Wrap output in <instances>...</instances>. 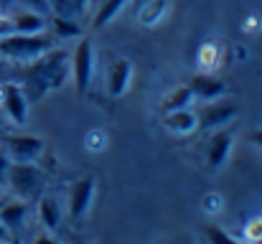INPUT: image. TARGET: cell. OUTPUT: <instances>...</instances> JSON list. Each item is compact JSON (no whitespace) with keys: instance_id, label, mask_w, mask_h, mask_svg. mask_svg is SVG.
Returning a JSON list of instances; mask_svg holds the SVG:
<instances>
[{"instance_id":"cell-1","label":"cell","mask_w":262,"mask_h":244,"mask_svg":"<svg viewBox=\"0 0 262 244\" xmlns=\"http://www.w3.org/2000/svg\"><path fill=\"white\" fill-rule=\"evenodd\" d=\"M67 74H69V66H67V51H54V49H49V51H43L36 61H33V66L26 72V99L28 102H38L49 89H54V86H61L64 79H67Z\"/></svg>"},{"instance_id":"cell-2","label":"cell","mask_w":262,"mask_h":244,"mask_svg":"<svg viewBox=\"0 0 262 244\" xmlns=\"http://www.w3.org/2000/svg\"><path fill=\"white\" fill-rule=\"evenodd\" d=\"M54 49V36L49 33H8L0 36V54L8 59H38L43 51Z\"/></svg>"},{"instance_id":"cell-3","label":"cell","mask_w":262,"mask_h":244,"mask_svg":"<svg viewBox=\"0 0 262 244\" xmlns=\"http://www.w3.org/2000/svg\"><path fill=\"white\" fill-rule=\"evenodd\" d=\"M8 175V183L13 188V193H18L20 198H33V196H41L43 191V173L33 165V163H13L8 165L5 170Z\"/></svg>"},{"instance_id":"cell-4","label":"cell","mask_w":262,"mask_h":244,"mask_svg":"<svg viewBox=\"0 0 262 244\" xmlns=\"http://www.w3.org/2000/svg\"><path fill=\"white\" fill-rule=\"evenodd\" d=\"M3 145H5V156L13 163H33L43 153V140L36 135H8Z\"/></svg>"},{"instance_id":"cell-5","label":"cell","mask_w":262,"mask_h":244,"mask_svg":"<svg viewBox=\"0 0 262 244\" xmlns=\"http://www.w3.org/2000/svg\"><path fill=\"white\" fill-rule=\"evenodd\" d=\"M72 74H74V86L79 94H84L92 84L94 74V46L89 38H82L79 46L74 49V59H72Z\"/></svg>"},{"instance_id":"cell-6","label":"cell","mask_w":262,"mask_h":244,"mask_svg":"<svg viewBox=\"0 0 262 244\" xmlns=\"http://www.w3.org/2000/svg\"><path fill=\"white\" fill-rule=\"evenodd\" d=\"M92 198H94V175H84L69 191V216L77 221L84 219L92 206Z\"/></svg>"},{"instance_id":"cell-7","label":"cell","mask_w":262,"mask_h":244,"mask_svg":"<svg viewBox=\"0 0 262 244\" xmlns=\"http://www.w3.org/2000/svg\"><path fill=\"white\" fill-rule=\"evenodd\" d=\"M3 109L5 115L15 122V125H23L26 122V115H28V99L23 94V89L13 81L3 84Z\"/></svg>"},{"instance_id":"cell-8","label":"cell","mask_w":262,"mask_h":244,"mask_svg":"<svg viewBox=\"0 0 262 244\" xmlns=\"http://www.w3.org/2000/svg\"><path fill=\"white\" fill-rule=\"evenodd\" d=\"M234 115H237V104L234 102H214V104H209V107H204L199 112L196 122L204 130H214V127H222L229 120H234Z\"/></svg>"},{"instance_id":"cell-9","label":"cell","mask_w":262,"mask_h":244,"mask_svg":"<svg viewBox=\"0 0 262 244\" xmlns=\"http://www.w3.org/2000/svg\"><path fill=\"white\" fill-rule=\"evenodd\" d=\"M186 86L191 89V94H196V97H201V99H216V97H222L224 89H227L224 81L219 79V77H211V74H193Z\"/></svg>"},{"instance_id":"cell-10","label":"cell","mask_w":262,"mask_h":244,"mask_svg":"<svg viewBox=\"0 0 262 244\" xmlns=\"http://www.w3.org/2000/svg\"><path fill=\"white\" fill-rule=\"evenodd\" d=\"M130 77H133V64L127 59H117L107 72V92L112 97H122L127 92Z\"/></svg>"},{"instance_id":"cell-11","label":"cell","mask_w":262,"mask_h":244,"mask_svg":"<svg viewBox=\"0 0 262 244\" xmlns=\"http://www.w3.org/2000/svg\"><path fill=\"white\" fill-rule=\"evenodd\" d=\"M163 125H166L171 132H176V135H188V132H193V127H196L199 122H196V115H193V112H188L186 107H181V109L166 112Z\"/></svg>"},{"instance_id":"cell-12","label":"cell","mask_w":262,"mask_h":244,"mask_svg":"<svg viewBox=\"0 0 262 244\" xmlns=\"http://www.w3.org/2000/svg\"><path fill=\"white\" fill-rule=\"evenodd\" d=\"M229 150H232V135L229 132H216L209 143V153H206V161L211 168H222L227 158H229Z\"/></svg>"},{"instance_id":"cell-13","label":"cell","mask_w":262,"mask_h":244,"mask_svg":"<svg viewBox=\"0 0 262 244\" xmlns=\"http://www.w3.org/2000/svg\"><path fill=\"white\" fill-rule=\"evenodd\" d=\"M13 31L18 33H41L46 31V18L36 10H28V13H20L13 18Z\"/></svg>"},{"instance_id":"cell-14","label":"cell","mask_w":262,"mask_h":244,"mask_svg":"<svg viewBox=\"0 0 262 244\" xmlns=\"http://www.w3.org/2000/svg\"><path fill=\"white\" fill-rule=\"evenodd\" d=\"M38 219H41V224H43L49 232H54V229L59 227L61 211H59V204H56L51 196H41V198H38Z\"/></svg>"},{"instance_id":"cell-15","label":"cell","mask_w":262,"mask_h":244,"mask_svg":"<svg viewBox=\"0 0 262 244\" xmlns=\"http://www.w3.org/2000/svg\"><path fill=\"white\" fill-rule=\"evenodd\" d=\"M26 214H28V206H26L23 201H5L3 209H0V221H3L8 229H15V227L23 224Z\"/></svg>"},{"instance_id":"cell-16","label":"cell","mask_w":262,"mask_h":244,"mask_svg":"<svg viewBox=\"0 0 262 244\" xmlns=\"http://www.w3.org/2000/svg\"><path fill=\"white\" fill-rule=\"evenodd\" d=\"M125 3H127V0H102V5H99V10H97V15H94V20H92V28H104V26L125 8Z\"/></svg>"},{"instance_id":"cell-17","label":"cell","mask_w":262,"mask_h":244,"mask_svg":"<svg viewBox=\"0 0 262 244\" xmlns=\"http://www.w3.org/2000/svg\"><path fill=\"white\" fill-rule=\"evenodd\" d=\"M51 28H54V36L56 38H74L82 33L79 23L74 18H64V15H54L51 18Z\"/></svg>"},{"instance_id":"cell-18","label":"cell","mask_w":262,"mask_h":244,"mask_svg":"<svg viewBox=\"0 0 262 244\" xmlns=\"http://www.w3.org/2000/svg\"><path fill=\"white\" fill-rule=\"evenodd\" d=\"M191 89L188 86H178L176 92H171L166 99H163V104H161V109L163 112H171V109H181V107H188V102H191Z\"/></svg>"},{"instance_id":"cell-19","label":"cell","mask_w":262,"mask_h":244,"mask_svg":"<svg viewBox=\"0 0 262 244\" xmlns=\"http://www.w3.org/2000/svg\"><path fill=\"white\" fill-rule=\"evenodd\" d=\"M166 8H168V3H166V0H150V3L145 5V10L140 13L143 26H153V23H158V20L163 18Z\"/></svg>"},{"instance_id":"cell-20","label":"cell","mask_w":262,"mask_h":244,"mask_svg":"<svg viewBox=\"0 0 262 244\" xmlns=\"http://www.w3.org/2000/svg\"><path fill=\"white\" fill-rule=\"evenodd\" d=\"M54 15H64V18H74L77 13H82L84 8L77 3V0H49Z\"/></svg>"},{"instance_id":"cell-21","label":"cell","mask_w":262,"mask_h":244,"mask_svg":"<svg viewBox=\"0 0 262 244\" xmlns=\"http://www.w3.org/2000/svg\"><path fill=\"white\" fill-rule=\"evenodd\" d=\"M23 8H28V10H36V13H41V15H46V13H51V5H49V0H18Z\"/></svg>"},{"instance_id":"cell-22","label":"cell","mask_w":262,"mask_h":244,"mask_svg":"<svg viewBox=\"0 0 262 244\" xmlns=\"http://www.w3.org/2000/svg\"><path fill=\"white\" fill-rule=\"evenodd\" d=\"M206 234H209V239H211V242H222V244L232 242V237H229L227 232H222L219 227H206Z\"/></svg>"},{"instance_id":"cell-23","label":"cell","mask_w":262,"mask_h":244,"mask_svg":"<svg viewBox=\"0 0 262 244\" xmlns=\"http://www.w3.org/2000/svg\"><path fill=\"white\" fill-rule=\"evenodd\" d=\"M8 33H13V20L0 15V36H8Z\"/></svg>"},{"instance_id":"cell-24","label":"cell","mask_w":262,"mask_h":244,"mask_svg":"<svg viewBox=\"0 0 262 244\" xmlns=\"http://www.w3.org/2000/svg\"><path fill=\"white\" fill-rule=\"evenodd\" d=\"M250 140H252L257 148H262V127H257V130H252V132H250Z\"/></svg>"},{"instance_id":"cell-25","label":"cell","mask_w":262,"mask_h":244,"mask_svg":"<svg viewBox=\"0 0 262 244\" xmlns=\"http://www.w3.org/2000/svg\"><path fill=\"white\" fill-rule=\"evenodd\" d=\"M8 165H10V158L5 156V153H0V173L5 175V170H8Z\"/></svg>"},{"instance_id":"cell-26","label":"cell","mask_w":262,"mask_h":244,"mask_svg":"<svg viewBox=\"0 0 262 244\" xmlns=\"http://www.w3.org/2000/svg\"><path fill=\"white\" fill-rule=\"evenodd\" d=\"M8 234H10V229H8V227L0 221V242H3V239H8Z\"/></svg>"},{"instance_id":"cell-27","label":"cell","mask_w":262,"mask_h":244,"mask_svg":"<svg viewBox=\"0 0 262 244\" xmlns=\"http://www.w3.org/2000/svg\"><path fill=\"white\" fill-rule=\"evenodd\" d=\"M10 3H13V0H0V8H3V10H5V8H8V5H10Z\"/></svg>"},{"instance_id":"cell-28","label":"cell","mask_w":262,"mask_h":244,"mask_svg":"<svg viewBox=\"0 0 262 244\" xmlns=\"http://www.w3.org/2000/svg\"><path fill=\"white\" fill-rule=\"evenodd\" d=\"M77 3H79V5H82V8H84V3H87V0H77Z\"/></svg>"},{"instance_id":"cell-29","label":"cell","mask_w":262,"mask_h":244,"mask_svg":"<svg viewBox=\"0 0 262 244\" xmlns=\"http://www.w3.org/2000/svg\"><path fill=\"white\" fill-rule=\"evenodd\" d=\"M3 204H5V198H0V209H3Z\"/></svg>"},{"instance_id":"cell-30","label":"cell","mask_w":262,"mask_h":244,"mask_svg":"<svg viewBox=\"0 0 262 244\" xmlns=\"http://www.w3.org/2000/svg\"><path fill=\"white\" fill-rule=\"evenodd\" d=\"M0 186H3V173H0Z\"/></svg>"}]
</instances>
